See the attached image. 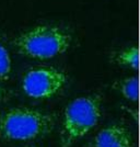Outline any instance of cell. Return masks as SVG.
<instances>
[{"instance_id":"cell-5","label":"cell","mask_w":140,"mask_h":147,"mask_svg":"<svg viewBox=\"0 0 140 147\" xmlns=\"http://www.w3.org/2000/svg\"><path fill=\"white\" fill-rule=\"evenodd\" d=\"M93 147H133L131 134L124 125H110L98 132Z\"/></svg>"},{"instance_id":"cell-2","label":"cell","mask_w":140,"mask_h":147,"mask_svg":"<svg viewBox=\"0 0 140 147\" xmlns=\"http://www.w3.org/2000/svg\"><path fill=\"white\" fill-rule=\"evenodd\" d=\"M71 43L66 31L53 25H38L22 33L14 40V46L25 56L49 59L64 54Z\"/></svg>"},{"instance_id":"cell-3","label":"cell","mask_w":140,"mask_h":147,"mask_svg":"<svg viewBox=\"0 0 140 147\" xmlns=\"http://www.w3.org/2000/svg\"><path fill=\"white\" fill-rule=\"evenodd\" d=\"M101 117V98L89 96L74 99L67 105L61 132V147H70L88 134Z\"/></svg>"},{"instance_id":"cell-6","label":"cell","mask_w":140,"mask_h":147,"mask_svg":"<svg viewBox=\"0 0 140 147\" xmlns=\"http://www.w3.org/2000/svg\"><path fill=\"white\" fill-rule=\"evenodd\" d=\"M116 89L127 100L137 102L139 100V77L133 76L116 84Z\"/></svg>"},{"instance_id":"cell-7","label":"cell","mask_w":140,"mask_h":147,"mask_svg":"<svg viewBox=\"0 0 140 147\" xmlns=\"http://www.w3.org/2000/svg\"><path fill=\"white\" fill-rule=\"evenodd\" d=\"M115 61L118 65L127 66L129 68H133L135 70L139 69V47L131 46L121 51L115 56Z\"/></svg>"},{"instance_id":"cell-4","label":"cell","mask_w":140,"mask_h":147,"mask_svg":"<svg viewBox=\"0 0 140 147\" xmlns=\"http://www.w3.org/2000/svg\"><path fill=\"white\" fill-rule=\"evenodd\" d=\"M66 74L57 68H34L23 77L22 89L31 98L47 99L55 96L66 84Z\"/></svg>"},{"instance_id":"cell-8","label":"cell","mask_w":140,"mask_h":147,"mask_svg":"<svg viewBox=\"0 0 140 147\" xmlns=\"http://www.w3.org/2000/svg\"><path fill=\"white\" fill-rule=\"evenodd\" d=\"M11 73V59L7 49L0 41V79L6 80Z\"/></svg>"},{"instance_id":"cell-1","label":"cell","mask_w":140,"mask_h":147,"mask_svg":"<svg viewBox=\"0 0 140 147\" xmlns=\"http://www.w3.org/2000/svg\"><path fill=\"white\" fill-rule=\"evenodd\" d=\"M55 119L34 109L14 108L0 113V136L13 141H30L52 132Z\"/></svg>"},{"instance_id":"cell-9","label":"cell","mask_w":140,"mask_h":147,"mask_svg":"<svg viewBox=\"0 0 140 147\" xmlns=\"http://www.w3.org/2000/svg\"><path fill=\"white\" fill-rule=\"evenodd\" d=\"M2 93H3V92H2V89H1V88H0V98H1V97H2Z\"/></svg>"}]
</instances>
